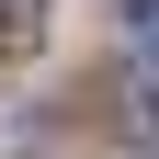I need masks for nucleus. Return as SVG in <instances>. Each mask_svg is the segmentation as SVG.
Wrapping results in <instances>:
<instances>
[{
    "instance_id": "obj_1",
    "label": "nucleus",
    "mask_w": 159,
    "mask_h": 159,
    "mask_svg": "<svg viewBox=\"0 0 159 159\" xmlns=\"http://www.w3.org/2000/svg\"><path fill=\"white\" fill-rule=\"evenodd\" d=\"M34 23H46L34 0H0V46H34Z\"/></svg>"
},
{
    "instance_id": "obj_2",
    "label": "nucleus",
    "mask_w": 159,
    "mask_h": 159,
    "mask_svg": "<svg viewBox=\"0 0 159 159\" xmlns=\"http://www.w3.org/2000/svg\"><path fill=\"white\" fill-rule=\"evenodd\" d=\"M125 34H136L148 57H159V0H125Z\"/></svg>"
}]
</instances>
